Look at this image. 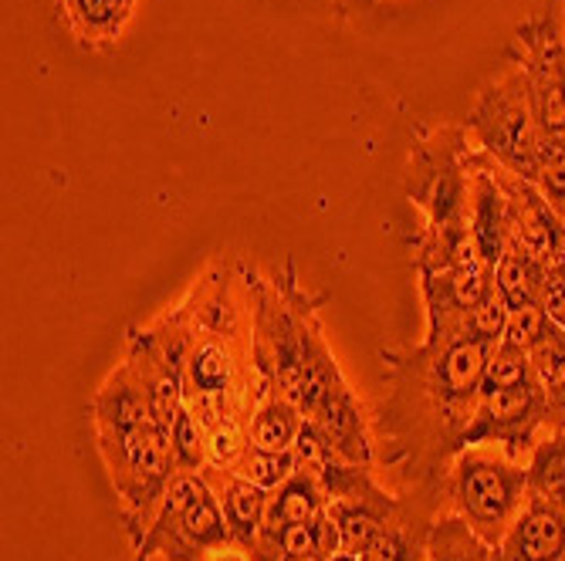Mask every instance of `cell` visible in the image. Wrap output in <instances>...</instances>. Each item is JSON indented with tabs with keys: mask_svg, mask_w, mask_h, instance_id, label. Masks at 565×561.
I'll list each match as a JSON object with an SVG mask.
<instances>
[{
	"mask_svg": "<svg viewBox=\"0 0 565 561\" xmlns=\"http://www.w3.org/2000/svg\"><path fill=\"white\" fill-rule=\"evenodd\" d=\"M494 345L475 338H424L417 348H380L383 399L373 413L376 464L399 471L406 487H444L481 399Z\"/></svg>",
	"mask_w": 565,
	"mask_h": 561,
	"instance_id": "1",
	"label": "cell"
},
{
	"mask_svg": "<svg viewBox=\"0 0 565 561\" xmlns=\"http://www.w3.org/2000/svg\"><path fill=\"white\" fill-rule=\"evenodd\" d=\"M326 294L298 281L295 261L275 274H258L254 304V363L262 379L298 406L329 446L349 464L376 467L373 417L349 386L322 325Z\"/></svg>",
	"mask_w": 565,
	"mask_h": 561,
	"instance_id": "2",
	"label": "cell"
},
{
	"mask_svg": "<svg viewBox=\"0 0 565 561\" xmlns=\"http://www.w3.org/2000/svg\"><path fill=\"white\" fill-rule=\"evenodd\" d=\"M471 139L465 126H417L409 139L403 193L424 214L427 234L468 227L471 207Z\"/></svg>",
	"mask_w": 565,
	"mask_h": 561,
	"instance_id": "3",
	"label": "cell"
},
{
	"mask_svg": "<svg viewBox=\"0 0 565 561\" xmlns=\"http://www.w3.org/2000/svg\"><path fill=\"white\" fill-rule=\"evenodd\" d=\"M447 511L465 518L488 544H501L529 500V467L498 446H468L454 456L444 481Z\"/></svg>",
	"mask_w": 565,
	"mask_h": 561,
	"instance_id": "4",
	"label": "cell"
},
{
	"mask_svg": "<svg viewBox=\"0 0 565 561\" xmlns=\"http://www.w3.org/2000/svg\"><path fill=\"white\" fill-rule=\"evenodd\" d=\"M95 450L119 497V518L126 538L129 544H139L152 521V511H157V504L163 500L177 474L170 433L157 420H149L126 433L95 436Z\"/></svg>",
	"mask_w": 565,
	"mask_h": 561,
	"instance_id": "5",
	"label": "cell"
},
{
	"mask_svg": "<svg viewBox=\"0 0 565 561\" xmlns=\"http://www.w3.org/2000/svg\"><path fill=\"white\" fill-rule=\"evenodd\" d=\"M465 132L484 157L535 183V149L542 132L535 126L529 82L515 62L504 58V68L478 91Z\"/></svg>",
	"mask_w": 565,
	"mask_h": 561,
	"instance_id": "6",
	"label": "cell"
},
{
	"mask_svg": "<svg viewBox=\"0 0 565 561\" xmlns=\"http://www.w3.org/2000/svg\"><path fill=\"white\" fill-rule=\"evenodd\" d=\"M529 82L532 112L542 136L565 139V28L562 18L545 11L525 18L504 51Z\"/></svg>",
	"mask_w": 565,
	"mask_h": 561,
	"instance_id": "7",
	"label": "cell"
},
{
	"mask_svg": "<svg viewBox=\"0 0 565 561\" xmlns=\"http://www.w3.org/2000/svg\"><path fill=\"white\" fill-rule=\"evenodd\" d=\"M552 433V406L542 382L532 376L522 386H511L478 399V410L465 433L468 446H498L511 461H529L542 436Z\"/></svg>",
	"mask_w": 565,
	"mask_h": 561,
	"instance_id": "8",
	"label": "cell"
},
{
	"mask_svg": "<svg viewBox=\"0 0 565 561\" xmlns=\"http://www.w3.org/2000/svg\"><path fill=\"white\" fill-rule=\"evenodd\" d=\"M478 157L484 163V170L498 180L504 203H508V230L511 240L522 244L525 250H532L535 258H542L545 265H555L565 258V220L548 207V199L539 193V186L519 173L504 170L501 163H494L491 157L478 149Z\"/></svg>",
	"mask_w": 565,
	"mask_h": 561,
	"instance_id": "9",
	"label": "cell"
},
{
	"mask_svg": "<svg viewBox=\"0 0 565 561\" xmlns=\"http://www.w3.org/2000/svg\"><path fill=\"white\" fill-rule=\"evenodd\" d=\"M427 312L424 338H460L475 304L494 288V268H457V271H414ZM468 338V335H465Z\"/></svg>",
	"mask_w": 565,
	"mask_h": 561,
	"instance_id": "10",
	"label": "cell"
},
{
	"mask_svg": "<svg viewBox=\"0 0 565 561\" xmlns=\"http://www.w3.org/2000/svg\"><path fill=\"white\" fill-rule=\"evenodd\" d=\"M234 548L224 511L214 497V490L207 497H200L190 511L167 531L152 541L146 551L132 554V561H152V558H163V561H211L217 551Z\"/></svg>",
	"mask_w": 565,
	"mask_h": 561,
	"instance_id": "11",
	"label": "cell"
},
{
	"mask_svg": "<svg viewBox=\"0 0 565 561\" xmlns=\"http://www.w3.org/2000/svg\"><path fill=\"white\" fill-rule=\"evenodd\" d=\"M152 420L149 396L142 389V379L136 369L122 359L116 369L102 379L95 396L88 399V423L92 436H109V433H126Z\"/></svg>",
	"mask_w": 565,
	"mask_h": 561,
	"instance_id": "12",
	"label": "cell"
},
{
	"mask_svg": "<svg viewBox=\"0 0 565 561\" xmlns=\"http://www.w3.org/2000/svg\"><path fill=\"white\" fill-rule=\"evenodd\" d=\"M498 551L501 561H565V507L529 497Z\"/></svg>",
	"mask_w": 565,
	"mask_h": 561,
	"instance_id": "13",
	"label": "cell"
},
{
	"mask_svg": "<svg viewBox=\"0 0 565 561\" xmlns=\"http://www.w3.org/2000/svg\"><path fill=\"white\" fill-rule=\"evenodd\" d=\"M203 481H207V487L214 490V497H217V504H221V511H224V521H227V531H231L234 548L247 558L254 548H258V541H262L268 490L254 487V484L244 481L241 474L224 471V467H214V464L203 467Z\"/></svg>",
	"mask_w": 565,
	"mask_h": 561,
	"instance_id": "14",
	"label": "cell"
},
{
	"mask_svg": "<svg viewBox=\"0 0 565 561\" xmlns=\"http://www.w3.org/2000/svg\"><path fill=\"white\" fill-rule=\"evenodd\" d=\"M471 173H475V183H471V207H468V227H471V237L481 250V258L488 268H494L501 261V253L511 240V230H508V203H504V193L498 186V180L484 170L478 149L471 145Z\"/></svg>",
	"mask_w": 565,
	"mask_h": 561,
	"instance_id": "15",
	"label": "cell"
},
{
	"mask_svg": "<svg viewBox=\"0 0 565 561\" xmlns=\"http://www.w3.org/2000/svg\"><path fill=\"white\" fill-rule=\"evenodd\" d=\"M139 0H55L58 18L85 51H106L126 34Z\"/></svg>",
	"mask_w": 565,
	"mask_h": 561,
	"instance_id": "16",
	"label": "cell"
},
{
	"mask_svg": "<svg viewBox=\"0 0 565 561\" xmlns=\"http://www.w3.org/2000/svg\"><path fill=\"white\" fill-rule=\"evenodd\" d=\"M322 511H329V494L322 487V477L316 474V467L301 464L281 487L268 490V504H265V525H262V544H268L285 525L295 521H316ZM254 548V551H258ZM250 551V554H254ZM247 554V558H250Z\"/></svg>",
	"mask_w": 565,
	"mask_h": 561,
	"instance_id": "17",
	"label": "cell"
},
{
	"mask_svg": "<svg viewBox=\"0 0 565 561\" xmlns=\"http://www.w3.org/2000/svg\"><path fill=\"white\" fill-rule=\"evenodd\" d=\"M305 417L298 413V406L285 399L278 389L265 386V392L254 402V413L247 423V436L254 450H268V453H288L295 450L301 436Z\"/></svg>",
	"mask_w": 565,
	"mask_h": 561,
	"instance_id": "18",
	"label": "cell"
},
{
	"mask_svg": "<svg viewBox=\"0 0 565 561\" xmlns=\"http://www.w3.org/2000/svg\"><path fill=\"white\" fill-rule=\"evenodd\" d=\"M545 274H548V265L515 240H508L501 261L494 265V284H498L501 298L508 301V309L542 304Z\"/></svg>",
	"mask_w": 565,
	"mask_h": 561,
	"instance_id": "19",
	"label": "cell"
},
{
	"mask_svg": "<svg viewBox=\"0 0 565 561\" xmlns=\"http://www.w3.org/2000/svg\"><path fill=\"white\" fill-rule=\"evenodd\" d=\"M427 561H501V551L488 544L460 515L440 511L430 531Z\"/></svg>",
	"mask_w": 565,
	"mask_h": 561,
	"instance_id": "20",
	"label": "cell"
},
{
	"mask_svg": "<svg viewBox=\"0 0 565 561\" xmlns=\"http://www.w3.org/2000/svg\"><path fill=\"white\" fill-rule=\"evenodd\" d=\"M529 359L552 406V430H565V328L548 319V328L529 352Z\"/></svg>",
	"mask_w": 565,
	"mask_h": 561,
	"instance_id": "21",
	"label": "cell"
},
{
	"mask_svg": "<svg viewBox=\"0 0 565 561\" xmlns=\"http://www.w3.org/2000/svg\"><path fill=\"white\" fill-rule=\"evenodd\" d=\"M529 497L565 507V430H552L529 453Z\"/></svg>",
	"mask_w": 565,
	"mask_h": 561,
	"instance_id": "22",
	"label": "cell"
},
{
	"mask_svg": "<svg viewBox=\"0 0 565 561\" xmlns=\"http://www.w3.org/2000/svg\"><path fill=\"white\" fill-rule=\"evenodd\" d=\"M170 450L173 464L183 474H203L207 467V427L200 423V417L183 402L180 413L170 427Z\"/></svg>",
	"mask_w": 565,
	"mask_h": 561,
	"instance_id": "23",
	"label": "cell"
},
{
	"mask_svg": "<svg viewBox=\"0 0 565 561\" xmlns=\"http://www.w3.org/2000/svg\"><path fill=\"white\" fill-rule=\"evenodd\" d=\"M535 186L548 199V207L565 220V139L562 136H539Z\"/></svg>",
	"mask_w": 565,
	"mask_h": 561,
	"instance_id": "24",
	"label": "cell"
},
{
	"mask_svg": "<svg viewBox=\"0 0 565 561\" xmlns=\"http://www.w3.org/2000/svg\"><path fill=\"white\" fill-rule=\"evenodd\" d=\"M532 376H535V369H532L529 352L508 345V342H498L494 352L488 355V366H484V376H481V396H491V392H501V389H511V386H522Z\"/></svg>",
	"mask_w": 565,
	"mask_h": 561,
	"instance_id": "25",
	"label": "cell"
},
{
	"mask_svg": "<svg viewBox=\"0 0 565 561\" xmlns=\"http://www.w3.org/2000/svg\"><path fill=\"white\" fill-rule=\"evenodd\" d=\"M298 467H301V461H298L295 450H288V453H268V450L247 446V453L241 456V464L234 467V474H241L244 481H250L254 487H262V490H275Z\"/></svg>",
	"mask_w": 565,
	"mask_h": 561,
	"instance_id": "26",
	"label": "cell"
},
{
	"mask_svg": "<svg viewBox=\"0 0 565 561\" xmlns=\"http://www.w3.org/2000/svg\"><path fill=\"white\" fill-rule=\"evenodd\" d=\"M247 446H250L247 423L237 417H224L221 423L207 430V464L234 471L241 464V456L247 453Z\"/></svg>",
	"mask_w": 565,
	"mask_h": 561,
	"instance_id": "27",
	"label": "cell"
},
{
	"mask_svg": "<svg viewBox=\"0 0 565 561\" xmlns=\"http://www.w3.org/2000/svg\"><path fill=\"white\" fill-rule=\"evenodd\" d=\"M545 328H548V315H545L542 304H529V309H511L508 322H504V338L501 342L532 352L535 342L545 335Z\"/></svg>",
	"mask_w": 565,
	"mask_h": 561,
	"instance_id": "28",
	"label": "cell"
},
{
	"mask_svg": "<svg viewBox=\"0 0 565 561\" xmlns=\"http://www.w3.org/2000/svg\"><path fill=\"white\" fill-rule=\"evenodd\" d=\"M542 309L555 325L565 328V258L548 265L545 288H542Z\"/></svg>",
	"mask_w": 565,
	"mask_h": 561,
	"instance_id": "29",
	"label": "cell"
},
{
	"mask_svg": "<svg viewBox=\"0 0 565 561\" xmlns=\"http://www.w3.org/2000/svg\"><path fill=\"white\" fill-rule=\"evenodd\" d=\"M326 4L335 11V14H342V18H352V14H363V11H370L376 0H326Z\"/></svg>",
	"mask_w": 565,
	"mask_h": 561,
	"instance_id": "30",
	"label": "cell"
},
{
	"mask_svg": "<svg viewBox=\"0 0 565 561\" xmlns=\"http://www.w3.org/2000/svg\"><path fill=\"white\" fill-rule=\"evenodd\" d=\"M268 561H326V558H319V554H275Z\"/></svg>",
	"mask_w": 565,
	"mask_h": 561,
	"instance_id": "31",
	"label": "cell"
},
{
	"mask_svg": "<svg viewBox=\"0 0 565 561\" xmlns=\"http://www.w3.org/2000/svg\"><path fill=\"white\" fill-rule=\"evenodd\" d=\"M211 561H247V558H244V554H241L237 548H227V551H217V554H214Z\"/></svg>",
	"mask_w": 565,
	"mask_h": 561,
	"instance_id": "32",
	"label": "cell"
},
{
	"mask_svg": "<svg viewBox=\"0 0 565 561\" xmlns=\"http://www.w3.org/2000/svg\"><path fill=\"white\" fill-rule=\"evenodd\" d=\"M326 561H359V558H352V554L339 551V554H332V558H326Z\"/></svg>",
	"mask_w": 565,
	"mask_h": 561,
	"instance_id": "33",
	"label": "cell"
},
{
	"mask_svg": "<svg viewBox=\"0 0 565 561\" xmlns=\"http://www.w3.org/2000/svg\"><path fill=\"white\" fill-rule=\"evenodd\" d=\"M558 18H562V24H565V0H558Z\"/></svg>",
	"mask_w": 565,
	"mask_h": 561,
	"instance_id": "34",
	"label": "cell"
},
{
	"mask_svg": "<svg viewBox=\"0 0 565 561\" xmlns=\"http://www.w3.org/2000/svg\"><path fill=\"white\" fill-rule=\"evenodd\" d=\"M562 28H565V24H562Z\"/></svg>",
	"mask_w": 565,
	"mask_h": 561,
	"instance_id": "35",
	"label": "cell"
}]
</instances>
